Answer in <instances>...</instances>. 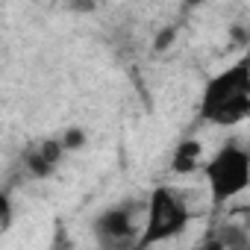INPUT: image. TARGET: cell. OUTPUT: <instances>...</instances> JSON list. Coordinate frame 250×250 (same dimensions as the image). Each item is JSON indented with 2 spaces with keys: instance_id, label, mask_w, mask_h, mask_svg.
I'll return each mask as SVG.
<instances>
[{
  "instance_id": "obj_6",
  "label": "cell",
  "mask_w": 250,
  "mask_h": 250,
  "mask_svg": "<svg viewBox=\"0 0 250 250\" xmlns=\"http://www.w3.org/2000/svg\"><path fill=\"white\" fill-rule=\"evenodd\" d=\"M215 235L224 241L227 250H250V232H247L241 224H235V221L218 224V227H215Z\"/></svg>"
},
{
  "instance_id": "obj_3",
  "label": "cell",
  "mask_w": 250,
  "mask_h": 250,
  "mask_svg": "<svg viewBox=\"0 0 250 250\" xmlns=\"http://www.w3.org/2000/svg\"><path fill=\"white\" fill-rule=\"evenodd\" d=\"M203 174L209 183L212 206H227L250 188V147L235 139H227L203 165Z\"/></svg>"
},
{
  "instance_id": "obj_4",
  "label": "cell",
  "mask_w": 250,
  "mask_h": 250,
  "mask_svg": "<svg viewBox=\"0 0 250 250\" xmlns=\"http://www.w3.org/2000/svg\"><path fill=\"white\" fill-rule=\"evenodd\" d=\"M145 200H118L97 212L91 221V235L100 250H139L145 224Z\"/></svg>"
},
{
  "instance_id": "obj_11",
  "label": "cell",
  "mask_w": 250,
  "mask_h": 250,
  "mask_svg": "<svg viewBox=\"0 0 250 250\" xmlns=\"http://www.w3.org/2000/svg\"><path fill=\"white\" fill-rule=\"evenodd\" d=\"M15 221V209H12V194L3 191L0 194V232H9Z\"/></svg>"
},
{
  "instance_id": "obj_10",
  "label": "cell",
  "mask_w": 250,
  "mask_h": 250,
  "mask_svg": "<svg viewBox=\"0 0 250 250\" xmlns=\"http://www.w3.org/2000/svg\"><path fill=\"white\" fill-rule=\"evenodd\" d=\"M177 33H180V27H177V24H168V27H162V30L153 36V53H165V50L174 44Z\"/></svg>"
},
{
  "instance_id": "obj_7",
  "label": "cell",
  "mask_w": 250,
  "mask_h": 250,
  "mask_svg": "<svg viewBox=\"0 0 250 250\" xmlns=\"http://www.w3.org/2000/svg\"><path fill=\"white\" fill-rule=\"evenodd\" d=\"M24 171H27L33 180H47V177H53V174H56V168H50V165L44 162V156L36 150V145L24 153Z\"/></svg>"
},
{
  "instance_id": "obj_2",
  "label": "cell",
  "mask_w": 250,
  "mask_h": 250,
  "mask_svg": "<svg viewBox=\"0 0 250 250\" xmlns=\"http://www.w3.org/2000/svg\"><path fill=\"white\" fill-rule=\"evenodd\" d=\"M191 224L188 203L171 186H153L145 200V229L139 238V250H153L156 244L180 238Z\"/></svg>"
},
{
  "instance_id": "obj_8",
  "label": "cell",
  "mask_w": 250,
  "mask_h": 250,
  "mask_svg": "<svg viewBox=\"0 0 250 250\" xmlns=\"http://www.w3.org/2000/svg\"><path fill=\"white\" fill-rule=\"evenodd\" d=\"M36 150L44 156V162H47L50 168H59L62 156H65V147H62V142H59V139H42V142L36 145Z\"/></svg>"
},
{
  "instance_id": "obj_12",
  "label": "cell",
  "mask_w": 250,
  "mask_h": 250,
  "mask_svg": "<svg viewBox=\"0 0 250 250\" xmlns=\"http://www.w3.org/2000/svg\"><path fill=\"white\" fill-rule=\"evenodd\" d=\"M197 250H227V247H224V241L215 235V229H209V232H206V238L200 241V247H197Z\"/></svg>"
},
{
  "instance_id": "obj_5",
  "label": "cell",
  "mask_w": 250,
  "mask_h": 250,
  "mask_svg": "<svg viewBox=\"0 0 250 250\" xmlns=\"http://www.w3.org/2000/svg\"><path fill=\"white\" fill-rule=\"evenodd\" d=\"M200 159H203V145L197 139H183L171 153V174L188 177L200 168Z\"/></svg>"
},
{
  "instance_id": "obj_9",
  "label": "cell",
  "mask_w": 250,
  "mask_h": 250,
  "mask_svg": "<svg viewBox=\"0 0 250 250\" xmlns=\"http://www.w3.org/2000/svg\"><path fill=\"white\" fill-rule=\"evenodd\" d=\"M59 142H62V147H65V153H77V150H83V147H85L88 133H85L83 127H68V130L59 136Z\"/></svg>"
},
{
  "instance_id": "obj_1",
  "label": "cell",
  "mask_w": 250,
  "mask_h": 250,
  "mask_svg": "<svg viewBox=\"0 0 250 250\" xmlns=\"http://www.w3.org/2000/svg\"><path fill=\"white\" fill-rule=\"evenodd\" d=\"M197 118L212 127H238L250 118V47L221 74L206 80Z\"/></svg>"
}]
</instances>
